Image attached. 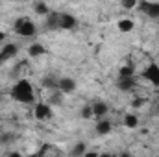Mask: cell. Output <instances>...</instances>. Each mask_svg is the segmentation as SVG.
<instances>
[{"label":"cell","mask_w":159,"mask_h":157,"mask_svg":"<svg viewBox=\"0 0 159 157\" xmlns=\"http://www.w3.org/2000/svg\"><path fill=\"white\" fill-rule=\"evenodd\" d=\"M11 98L20 104H32L34 102V87L28 79H19L11 89Z\"/></svg>","instance_id":"obj_1"},{"label":"cell","mask_w":159,"mask_h":157,"mask_svg":"<svg viewBox=\"0 0 159 157\" xmlns=\"http://www.w3.org/2000/svg\"><path fill=\"white\" fill-rule=\"evenodd\" d=\"M15 32L22 37H34L37 30H35V24L30 19H19L15 22Z\"/></svg>","instance_id":"obj_2"},{"label":"cell","mask_w":159,"mask_h":157,"mask_svg":"<svg viewBox=\"0 0 159 157\" xmlns=\"http://www.w3.org/2000/svg\"><path fill=\"white\" fill-rule=\"evenodd\" d=\"M139 7L143 13H146L152 19H159V2H139Z\"/></svg>","instance_id":"obj_3"},{"label":"cell","mask_w":159,"mask_h":157,"mask_svg":"<svg viewBox=\"0 0 159 157\" xmlns=\"http://www.w3.org/2000/svg\"><path fill=\"white\" fill-rule=\"evenodd\" d=\"M143 78L150 83H154V85H159V65H156V63L148 65L143 72Z\"/></svg>","instance_id":"obj_4"},{"label":"cell","mask_w":159,"mask_h":157,"mask_svg":"<svg viewBox=\"0 0 159 157\" xmlns=\"http://www.w3.org/2000/svg\"><path fill=\"white\" fill-rule=\"evenodd\" d=\"M34 115H35V118H37V120H46V118L52 117V107H50L48 104H43V102H39V104L35 105Z\"/></svg>","instance_id":"obj_5"},{"label":"cell","mask_w":159,"mask_h":157,"mask_svg":"<svg viewBox=\"0 0 159 157\" xmlns=\"http://www.w3.org/2000/svg\"><path fill=\"white\" fill-rule=\"evenodd\" d=\"M17 44H6L2 50H0V65L2 63H6V61H9L11 57H15V54H17Z\"/></svg>","instance_id":"obj_6"},{"label":"cell","mask_w":159,"mask_h":157,"mask_svg":"<svg viewBox=\"0 0 159 157\" xmlns=\"http://www.w3.org/2000/svg\"><path fill=\"white\" fill-rule=\"evenodd\" d=\"M74 26H76V19L72 15H69V13L59 15V28L61 30H72Z\"/></svg>","instance_id":"obj_7"},{"label":"cell","mask_w":159,"mask_h":157,"mask_svg":"<svg viewBox=\"0 0 159 157\" xmlns=\"http://www.w3.org/2000/svg\"><path fill=\"white\" fill-rule=\"evenodd\" d=\"M57 87H59L61 92H72L76 89V81L72 78H61L59 83H57Z\"/></svg>","instance_id":"obj_8"},{"label":"cell","mask_w":159,"mask_h":157,"mask_svg":"<svg viewBox=\"0 0 159 157\" xmlns=\"http://www.w3.org/2000/svg\"><path fill=\"white\" fill-rule=\"evenodd\" d=\"M135 87V81L131 76H120L119 79V89L120 91H131Z\"/></svg>","instance_id":"obj_9"},{"label":"cell","mask_w":159,"mask_h":157,"mask_svg":"<svg viewBox=\"0 0 159 157\" xmlns=\"http://www.w3.org/2000/svg\"><path fill=\"white\" fill-rule=\"evenodd\" d=\"M107 111H109V109H107V104H104V102H96V104L93 105V115H94V117H104Z\"/></svg>","instance_id":"obj_10"},{"label":"cell","mask_w":159,"mask_h":157,"mask_svg":"<svg viewBox=\"0 0 159 157\" xmlns=\"http://www.w3.org/2000/svg\"><path fill=\"white\" fill-rule=\"evenodd\" d=\"M111 128H113V126H111L109 120H100V122L96 124V131H98L100 135H107V133L111 131Z\"/></svg>","instance_id":"obj_11"},{"label":"cell","mask_w":159,"mask_h":157,"mask_svg":"<svg viewBox=\"0 0 159 157\" xmlns=\"http://www.w3.org/2000/svg\"><path fill=\"white\" fill-rule=\"evenodd\" d=\"M124 126H126V128H129V129L137 128V126H139V118H137V115H133V113H128V115L124 117Z\"/></svg>","instance_id":"obj_12"},{"label":"cell","mask_w":159,"mask_h":157,"mask_svg":"<svg viewBox=\"0 0 159 157\" xmlns=\"http://www.w3.org/2000/svg\"><path fill=\"white\" fill-rule=\"evenodd\" d=\"M28 54H30L32 57L43 56V54H44V46H43V44H39V43H35V44H32V46L28 48Z\"/></svg>","instance_id":"obj_13"},{"label":"cell","mask_w":159,"mask_h":157,"mask_svg":"<svg viewBox=\"0 0 159 157\" xmlns=\"http://www.w3.org/2000/svg\"><path fill=\"white\" fill-rule=\"evenodd\" d=\"M119 30L120 32H131V30H133V20H131V19H120L119 20Z\"/></svg>","instance_id":"obj_14"},{"label":"cell","mask_w":159,"mask_h":157,"mask_svg":"<svg viewBox=\"0 0 159 157\" xmlns=\"http://www.w3.org/2000/svg\"><path fill=\"white\" fill-rule=\"evenodd\" d=\"M46 26H48V28H52V30H54V28H59V15H56V13H54V15H50V19H48V22H46Z\"/></svg>","instance_id":"obj_15"},{"label":"cell","mask_w":159,"mask_h":157,"mask_svg":"<svg viewBox=\"0 0 159 157\" xmlns=\"http://www.w3.org/2000/svg\"><path fill=\"white\" fill-rule=\"evenodd\" d=\"M72 154H74V155H85V144H83V142H78V144L74 146Z\"/></svg>","instance_id":"obj_16"},{"label":"cell","mask_w":159,"mask_h":157,"mask_svg":"<svg viewBox=\"0 0 159 157\" xmlns=\"http://www.w3.org/2000/svg\"><path fill=\"white\" fill-rule=\"evenodd\" d=\"M120 76H133V67L131 65H124L120 69Z\"/></svg>","instance_id":"obj_17"},{"label":"cell","mask_w":159,"mask_h":157,"mask_svg":"<svg viewBox=\"0 0 159 157\" xmlns=\"http://www.w3.org/2000/svg\"><path fill=\"white\" fill-rule=\"evenodd\" d=\"M139 4V0H122V7L124 9H131V7H135Z\"/></svg>","instance_id":"obj_18"},{"label":"cell","mask_w":159,"mask_h":157,"mask_svg":"<svg viewBox=\"0 0 159 157\" xmlns=\"http://www.w3.org/2000/svg\"><path fill=\"white\" fill-rule=\"evenodd\" d=\"M35 11H37L39 15H46V13H48V7H46V4L39 2V4H35Z\"/></svg>","instance_id":"obj_19"},{"label":"cell","mask_w":159,"mask_h":157,"mask_svg":"<svg viewBox=\"0 0 159 157\" xmlns=\"http://www.w3.org/2000/svg\"><path fill=\"white\" fill-rule=\"evenodd\" d=\"M81 117H83V118L93 117V107H85V109H83V113H81Z\"/></svg>","instance_id":"obj_20"},{"label":"cell","mask_w":159,"mask_h":157,"mask_svg":"<svg viewBox=\"0 0 159 157\" xmlns=\"http://www.w3.org/2000/svg\"><path fill=\"white\" fill-rule=\"evenodd\" d=\"M143 104H144V100H141V98H139V100H133V104H131V105H133V107H141Z\"/></svg>","instance_id":"obj_21"},{"label":"cell","mask_w":159,"mask_h":157,"mask_svg":"<svg viewBox=\"0 0 159 157\" xmlns=\"http://www.w3.org/2000/svg\"><path fill=\"white\" fill-rule=\"evenodd\" d=\"M6 39V34H4V32H0V41H4Z\"/></svg>","instance_id":"obj_22"},{"label":"cell","mask_w":159,"mask_h":157,"mask_svg":"<svg viewBox=\"0 0 159 157\" xmlns=\"http://www.w3.org/2000/svg\"><path fill=\"white\" fill-rule=\"evenodd\" d=\"M7 2H13V0H7Z\"/></svg>","instance_id":"obj_23"},{"label":"cell","mask_w":159,"mask_h":157,"mask_svg":"<svg viewBox=\"0 0 159 157\" xmlns=\"http://www.w3.org/2000/svg\"><path fill=\"white\" fill-rule=\"evenodd\" d=\"M157 107H159V102H157Z\"/></svg>","instance_id":"obj_24"}]
</instances>
